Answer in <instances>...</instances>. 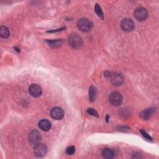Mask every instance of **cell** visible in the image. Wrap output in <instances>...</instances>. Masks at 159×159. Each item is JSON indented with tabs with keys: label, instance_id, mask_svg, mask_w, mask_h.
<instances>
[{
	"label": "cell",
	"instance_id": "cell-1",
	"mask_svg": "<svg viewBox=\"0 0 159 159\" xmlns=\"http://www.w3.org/2000/svg\"><path fill=\"white\" fill-rule=\"evenodd\" d=\"M78 29L84 32H89L93 28V23L89 19L82 18L80 19L77 24Z\"/></svg>",
	"mask_w": 159,
	"mask_h": 159
},
{
	"label": "cell",
	"instance_id": "cell-2",
	"mask_svg": "<svg viewBox=\"0 0 159 159\" xmlns=\"http://www.w3.org/2000/svg\"><path fill=\"white\" fill-rule=\"evenodd\" d=\"M68 40H69V43L70 46L74 49H78L83 44V40L81 37L76 34H71Z\"/></svg>",
	"mask_w": 159,
	"mask_h": 159
},
{
	"label": "cell",
	"instance_id": "cell-3",
	"mask_svg": "<svg viewBox=\"0 0 159 159\" xmlns=\"http://www.w3.org/2000/svg\"><path fill=\"white\" fill-rule=\"evenodd\" d=\"M109 101L112 105L115 106H119L123 102V97L121 93L118 92H112L109 97Z\"/></svg>",
	"mask_w": 159,
	"mask_h": 159
},
{
	"label": "cell",
	"instance_id": "cell-4",
	"mask_svg": "<svg viewBox=\"0 0 159 159\" xmlns=\"http://www.w3.org/2000/svg\"><path fill=\"white\" fill-rule=\"evenodd\" d=\"M47 147L44 144H40L38 143L36 144L34 147V152L36 156L37 157H42L45 156L47 153Z\"/></svg>",
	"mask_w": 159,
	"mask_h": 159
},
{
	"label": "cell",
	"instance_id": "cell-5",
	"mask_svg": "<svg viewBox=\"0 0 159 159\" xmlns=\"http://www.w3.org/2000/svg\"><path fill=\"white\" fill-rule=\"evenodd\" d=\"M134 16L138 21H145L148 17V13L147 10L142 7H139L136 9L134 11Z\"/></svg>",
	"mask_w": 159,
	"mask_h": 159
},
{
	"label": "cell",
	"instance_id": "cell-6",
	"mask_svg": "<svg viewBox=\"0 0 159 159\" xmlns=\"http://www.w3.org/2000/svg\"><path fill=\"white\" fill-rule=\"evenodd\" d=\"M122 29L126 32H131L134 29V23L131 19H124L121 23Z\"/></svg>",
	"mask_w": 159,
	"mask_h": 159
},
{
	"label": "cell",
	"instance_id": "cell-7",
	"mask_svg": "<svg viewBox=\"0 0 159 159\" xmlns=\"http://www.w3.org/2000/svg\"><path fill=\"white\" fill-rule=\"evenodd\" d=\"M111 75H109L108 76L111 78V81L112 85L115 86H120L123 84L124 81L123 76L118 73H115V74H110Z\"/></svg>",
	"mask_w": 159,
	"mask_h": 159
},
{
	"label": "cell",
	"instance_id": "cell-8",
	"mask_svg": "<svg viewBox=\"0 0 159 159\" xmlns=\"http://www.w3.org/2000/svg\"><path fill=\"white\" fill-rule=\"evenodd\" d=\"M29 92L32 97L37 98L42 95V89L39 85L37 84H32L29 86Z\"/></svg>",
	"mask_w": 159,
	"mask_h": 159
},
{
	"label": "cell",
	"instance_id": "cell-9",
	"mask_svg": "<svg viewBox=\"0 0 159 159\" xmlns=\"http://www.w3.org/2000/svg\"><path fill=\"white\" fill-rule=\"evenodd\" d=\"M42 139L41 134L36 130H34L30 132L29 135V141L34 144H37L40 142Z\"/></svg>",
	"mask_w": 159,
	"mask_h": 159
},
{
	"label": "cell",
	"instance_id": "cell-10",
	"mask_svg": "<svg viewBox=\"0 0 159 159\" xmlns=\"http://www.w3.org/2000/svg\"><path fill=\"white\" fill-rule=\"evenodd\" d=\"M51 117L55 120H60L64 116V111L63 110L59 107L54 108L52 109L51 112Z\"/></svg>",
	"mask_w": 159,
	"mask_h": 159
},
{
	"label": "cell",
	"instance_id": "cell-11",
	"mask_svg": "<svg viewBox=\"0 0 159 159\" xmlns=\"http://www.w3.org/2000/svg\"><path fill=\"white\" fill-rule=\"evenodd\" d=\"M154 111H155V110L153 108H149V109H146V110H144L140 114L141 118L144 121L149 120L152 116Z\"/></svg>",
	"mask_w": 159,
	"mask_h": 159
},
{
	"label": "cell",
	"instance_id": "cell-12",
	"mask_svg": "<svg viewBox=\"0 0 159 159\" xmlns=\"http://www.w3.org/2000/svg\"><path fill=\"white\" fill-rule=\"evenodd\" d=\"M39 127L44 131H48L51 127V124L47 119H42L39 122Z\"/></svg>",
	"mask_w": 159,
	"mask_h": 159
},
{
	"label": "cell",
	"instance_id": "cell-13",
	"mask_svg": "<svg viewBox=\"0 0 159 159\" xmlns=\"http://www.w3.org/2000/svg\"><path fill=\"white\" fill-rule=\"evenodd\" d=\"M47 44L52 48H59L63 44V40L62 39L57 40H45Z\"/></svg>",
	"mask_w": 159,
	"mask_h": 159
},
{
	"label": "cell",
	"instance_id": "cell-14",
	"mask_svg": "<svg viewBox=\"0 0 159 159\" xmlns=\"http://www.w3.org/2000/svg\"><path fill=\"white\" fill-rule=\"evenodd\" d=\"M102 155L103 158H107V159H111L115 157V153L114 150L109 149V148H105L102 151Z\"/></svg>",
	"mask_w": 159,
	"mask_h": 159
},
{
	"label": "cell",
	"instance_id": "cell-15",
	"mask_svg": "<svg viewBox=\"0 0 159 159\" xmlns=\"http://www.w3.org/2000/svg\"><path fill=\"white\" fill-rule=\"evenodd\" d=\"M97 98V90L94 86H90L89 88V100L90 102L95 101Z\"/></svg>",
	"mask_w": 159,
	"mask_h": 159
},
{
	"label": "cell",
	"instance_id": "cell-16",
	"mask_svg": "<svg viewBox=\"0 0 159 159\" xmlns=\"http://www.w3.org/2000/svg\"><path fill=\"white\" fill-rule=\"evenodd\" d=\"M0 36L3 39H7L9 36V31L6 26L0 28Z\"/></svg>",
	"mask_w": 159,
	"mask_h": 159
},
{
	"label": "cell",
	"instance_id": "cell-17",
	"mask_svg": "<svg viewBox=\"0 0 159 159\" xmlns=\"http://www.w3.org/2000/svg\"><path fill=\"white\" fill-rule=\"evenodd\" d=\"M95 11L97 13V14L98 15V17H100L101 19H104V15H103V11L101 8V7L100 6V5H98V4H97L95 5Z\"/></svg>",
	"mask_w": 159,
	"mask_h": 159
},
{
	"label": "cell",
	"instance_id": "cell-18",
	"mask_svg": "<svg viewBox=\"0 0 159 159\" xmlns=\"http://www.w3.org/2000/svg\"><path fill=\"white\" fill-rule=\"evenodd\" d=\"M87 112H88V115H89L91 116H95V117H97V118L98 117V114L97 111L96 110H95L94 109H92V108L88 109Z\"/></svg>",
	"mask_w": 159,
	"mask_h": 159
},
{
	"label": "cell",
	"instance_id": "cell-19",
	"mask_svg": "<svg viewBox=\"0 0 159 159\" xmlns=\"http://www.w3.org/2000/svg\"><path fill=\"white\" fill-rule=\"evenodd\" d=\"M75 152V147L74 146H71L68 147L66 150V153L69 155H73Z\"/></svg>",
	"mask_w": 159,
	"mask_h": 159
},
{
	"label": "cell",
	"instance_id": "cell-20",
	"mask_svg": "<svg viewBox=\"0 0 159 159\" xmlns=\"http://www.w3.org/2000/svg\"><path fill=\"white\" fill-rule=\"evenodd\" d=\"M140 132H141V133L142 134V135L144 136V137L146 139H147V140H149V141H152V138L149 135V134H148L145 131H144V130H141Z\"/></svg>",
	"mask_w": 159,
	"mask_h": 159
},
{
	"label": "cell",
	"instance_id": "cell-21",
	"mask_svg": "<svg viewBox=\"0 0 159 159\" xmlns=\"http://www.w3.org/2000/svg\"><path fill=\"white\" fill-rule=\"evenodd\" d=\"M65 29V28H62L60 29H55V30H51V31H47V32H59V31H62L63 30Z\"/></svg>",
	"mask_w": 159,
	"mask_h": 159
},
{
	"label": "cell",
	"instance_id": "cell-22",
	"mask_svg": "<svg viewBox=\"0 0 159 159\" xmlns=\"http://www.w3.org/2000/svg\"><path fill=\"white\" fill-rule=\"evenodd\" d=\"M109 116H106V119L107 123L109 122Z\"/></svg>",
	"mask_w": 159,
	"mask_h": 159
},
{
	"label": "cell",
	"instance_id": "cell-23",
	"mask_svg": "<svg viewBox=\"0 0 159 159\" xmlns=\"http://www.w3.org/2000/svg\"><path fill=\"white\" fill-rule=\"evenodd\" d=\"M14 49H15V51H17L18 52H20V50H19V49H18L17 47H15V48H14Z\"/></svg>",
	"mask_w": 159,
	"mask_h": 159
}]
</instances>
